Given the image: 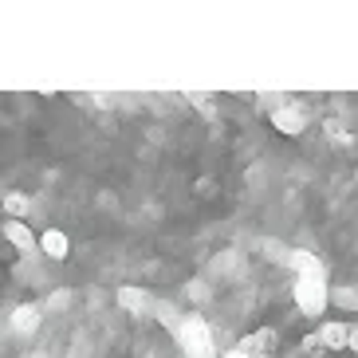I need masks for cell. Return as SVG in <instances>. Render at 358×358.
Wrapping results in <instances>:
<instances>
[{"label":"cell","mask_w":358,"mask_h":358,"mask_svg":"<svg viewBox=\"0 0 358 358\" xmlns=\"http://www.w3.org/2000/svg\"><path fill=\"white\" fill-rule=\"evenodd\" d=\"M178 338H181V347H185V355H189V358H217L213 331H209V323H205L201 315H185V319H181Z\"/></svg>","instance_id":"cell-1"},{"label":"cell","mask_w":358,"mask_h":358,"mask_svg":"<svg viewBox=\"0 0 358 358\" xmlns=\"http://www.w3.org/2000/svg\"><path fill=\"white\" fill-rule=\"evenodd\" d=\"M295 303H299L303 315L319 319L327 311V303H331V292H327L323 280H295Z\"/></svg>","instance_id":"cell-2"},{"label":"cell","mask_w":358,"mask_h":358,"mask_svg":"<svg viewBox=\"0 0 358 358\" xmlns=\"http://www.w3.org/2000/svg\"><path fill=\"white\" fill-rule=\"evenodd\" d=\"M292 268H295V275H299V280H323V284H327V268H323V260H319V256L292 252Z\"/></svg>","instance_id":"cell-3"},{"label":"cell","mask_w":358,"mask_h":358,"mask_svg":"<svg viewBox=\"0 0 358 358\" xmlns=\"http://www.w3.org/2000/svg\"><path fill=\"white\" fill-rule=\"evenodd\" d=\"M4 236H8V244L12 248H20L24 256H36V236H32V229L24 221H8L4 224Z\"/></svg>","instance_id":"cell-4"},{"label":"cell","mask_w":358,"mask_h":358,"mask_svg":"<svg viewBox=\"0 0 358 358\" xmlns=\"http://www.w3.org/2000/svg\"><path fill=\"white\" fill-rule=\"evenodd\" d=\"M272 122H275V130H284V134H303V127H307V118H303L299 106H280V110H272Z\"/></svg>","instance_id":"cell-5"},{"label":"cell","mask_w":358,"mask_h":358,"mask_svg":"<svg viewBox=\"0 0 358 358\" xmlns=\"http://www.w3.org/2000/svg\"><path fill=\"white\" fill-rule=\"evenodd\" d=\"M347 338H350V327L347 323H323L319 327V343H323V350H347Z\"/></svg>","instance_id":"cell-6"},{"label":"cell","mask_w":358,"mask_h":358,"mask_svg":"<svg viewBox=\"0 0 358 358\" xmlns=\"http://www.w3.org/2000/svg\"><path fill=\"white\" fill-rule=\"evenodd\" d=\"M118 303L127 307V311H134V315H150L154 311L150 307V295L142 287H118Z\"/></svg>","instance_id":"cell-7"},{"label":"cell","mask_w":358,"mask_h":358,"mask_svg":"<svg viewBox=\"0 0 358 358\" xmlns=\"http://www.w3.org/2000/svg\"><path fill=\"white\" fill-rule=\"evenodd\" d=\"M36 244H40V248H43L48 256H52V260H64V256L71 252V241H67V236H64L59 229H48Z\"/></svg>","instance_id":"cell-8"},{"label":"cell","mask_w":358,"mask_h":358,"mask_svg":"<svg viewBox=\"0 0 358 358\" xmlns=\"http://www.w3.org/2000/svg\"><path fill=\"white\" fill-rule=\"evenodd\" d=\"M36 327H40V311L32 303H20L12 311V331H20V335H32Z\"/></svg>","instance_id":"cell-9"},{"label":"cell","mask_w":358,"mask_h":358,"mask_svg":"<svg viewBox=\"0 0 358 358\" xmlns=\"http://www.w3.org/2000/svg\"><path fill=\"white\" fill-rule=\"evenodd\" d=\"M0 205H4V213H8L12 221H24V217L32 213V201L24 197V193H8V197L0 201Z\"/></svg>","instance_id":"cell-10"},{"label":"cell","mask_w":358,"mask_h":358,"mask_svg":"<svg viewBox=\"0 0 358 358\" xmlns=\"http://www.w3.org/2000/svg\"><path fill=\"white\" fill-rule=\"evenodd\" d=\"M335 299H331V303H338V307H347V311H358V292L355 287H335Z\"/></svg>","instance_id":"cell-11"},{"label":"cell","mask_w":358,"mask_h":358,"mask_svg":"<svg viewBox=\"0 0 358 358\" xmlns=\"http://www.w3.org/2000/svg\"><path fill=\"white\" fill-rule=\"evenodd\" d=\"M272 347H275V331H272V327H264V331H256V350H260V355H268Z\"/></svg>","instance_id":"cell-12"},{"label":"cell","mask_w":358,"mask_h":358,"mask_svg":"<svg viewBox=\"0 0 358 358\" xmlns=\"http://www.w3.org/2000/svg\"><path fill=\"white\" fill-rule=\"evenodd\" d=\"M303 355H315V358L323 355V343H319V335H307V338H303Z\"/></svg>","instance_id":"cell-13"},{"label":"cell","mask_w":358,"mask_h":358,"mask_svg":"<svg viewBox=\"0 0 358 358\" xmlns=\"http://www.w3.org/2000/svg\"><path fill=\"white\" fill-rule=\"evenodd\" d=\"M67 299H71V292H55L52 295V307H67Z\"/></svg>","instance_id":"cell-14"},{"label":"cell","mask_w":358,"mask_h":358,"mask_svg":"<svg viewBox=\"0 0 358 358\" xmlns=\"http://www.w3.org/2000/svg\"><path fill=\"white\" fill-rule=\"evenodd\" d=\"M347 347L358 355V327H350V338H347Z\"/></svg>","instance_id":"cell-15"},{"label":"cell","mask_w":358,"mask_h":358,"mask_svg":"<svg viewBox=\"0 0 358 358\" xmlns=\"http://www.w3.org/2000/svg\"><path fill=\"white\" fill-rule=\"evenodd\" d=\"M221 358H248V355H241V350L232 347V350H224V355H221Z\"/></svg>","instance_id":"cell-16"},{"label":"cell","mask_w":358,"mask_h":358,"mask_svg":"<svg viewBox=\"0 0 358 358\" xmlns=\"http://www.w3.org/2000/svg\"><path fill=\"white\" fill-rule=\"evenodd\" d=\"M256 358H272V355H256Z\"/></svg>","instance_id":"cell-17"}]
</instances>
